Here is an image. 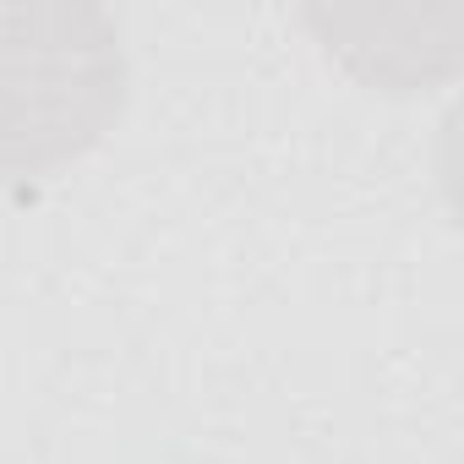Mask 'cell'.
Listing matches in <instances>:
<instances>
[{
    "label": "cell",
    "mask_w": 464,
    "mask_h": 464,
    "mask_svg": "<svg viewBox=\"0 0 464 464\" xmlns=\"http://www.w3.org/2000/svg\"><path fill=\"white\" fill-rule=\"evenodd\" d=\"M131 99L121 23L104 6H0V180L99 148Z\"/></svg>",
    "instance_id": "obj_1"
},
{
    "label": "cell",
    "mask_w": 464,
    "mask_h": 464,
    "mask_svg": "<svg viewBox=\"0 0 464 464\" xmlns=\"http://www.w3.org/2000/svg\"><path fill=\"white\" fill-rule=\"evenodd\" d=\"M301 23L323 39V55L339 72L382 93H431L459 72V6H312Z\"/></svg>",
    "instance_id": "obj_2"
}]
</instances>
